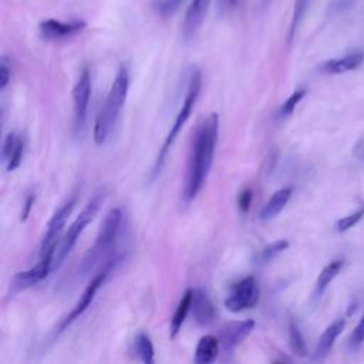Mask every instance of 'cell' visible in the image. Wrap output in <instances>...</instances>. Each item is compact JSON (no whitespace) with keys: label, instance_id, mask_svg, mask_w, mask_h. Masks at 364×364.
Here are the masks:
<instances>
[{"label":"cell","instance_id":"cell-1","mask_svg":"<svg viewBox=\"0 0 364 364\" xmlns=\"http://www.w3.org/2000/svg\"><path fill=\"white\" fill-rule=\"evenodd\" d=\"M219 134V116L212 113L197 130L188 161L187 180L184 188V201H194L204 187L215 155Z\"/></svg>","mask_w":364,"mask_h":364},{"label":"cell","instance_id":"cell-2","mask_svg":"<svg viewBox=\"0 0 364 364\" xmlns=\"http://www.w3.org/2000/svg\"><path fill=\"white\" fill-rule=\"evenodd\" d=\"M121 224H123V212L118 208L111 209L104 222L101 224V228L99 231V235L96 238V242L93 248L89 250L87 256L84 258L79 275L84 276L94 268H101L110 258L117 255V241L120 236L121 231Z\"/></svg>","mask_w":364,"mask_h":364},{"label":"cell","instance_id":"cell-3","mask_svg":"<svg viewBox=\"0 0 364 364\" xmlns=\"http://www.w3.org/2000/svg\"><path fill=\"white\" fill-rule=\"evenodd\" d=\"M128 87H130L128 72L126 67H121L114 79V83L111 86L106 104L96 120L94 143L97 145H103L109 140L120 117V113L126 104V100L128 96Z\"/></svg>","mask_w":364,"mask_h":364},{"label":"cell","instance_id":"cell-4","mask_svg":"<svg viewBox=\"0 0 364 364\" xmlns=\"http://www.w3.org/2000/svg\"><path fill=\"white\" fill-rule=\"evenodd\" d=\"M104 191H100L97 192L90 201L89 204L86 205V208L82 211V214L76 218V221L70 225L69 231L66 232V235L63 236L57 250H56V255H55V259H53V269H57L62 266V263L65 262V259L69 256V253L72 252V249L75 248L77 239L80 238V235L84 232V229L94 221L96 215L99 214L100 211V206L104 201Z\"/></svg>","mask_w":364,"mask_h":364},{"label":"cell","instance_id":"cell-5","mask_svg":"<svg viewBox=\"0 0 364 364\" xmlns=\"http://www.w3.org/2000/svg\"><path fill=\"white\" fill-rule=\"evenodd\" d=\"M201 84H202L201 73H199L198 70H195V72L192 73L191 79H189V84H188V92H187L185 101H184V104H182V107H181V110H180V113H178V116H177V118H175V121H174V124H172V127H171V130H170V133H168L165 141H164V145H162V148H161V151H160V154H158V158H157V162H155V170H154L155 172L160 171V168H161V165H162V162H164V158H165L167 153L170 151L171 145H172L174 141L177 140L178 134L181 133L182 127L185 126V123L189 120L191 113H192V110H194V107H195V103H197V100H198V97H199V93H201Z\"/></svg>","mask_w":364,"mask_h":364},{"label":"cell","instance_id":"cell-6","mask_svg":"<svg viewBox=\"0 0 364 364\" xmlns=\"http://www.w3.org/2000/svg\"><path fill=\"white\" fill-rule=\"evenodd\" d=\"M120 255L117 253V255H114L113 258H110L100 269H99V273L93 277V280L87 285V287L84 289V292H83V294L80 296V299H79V302L76 303V306L72 309V311L60 321V324H59V327H57V334L59 333H62V331H65L75 320H77L87 309H89V306L92 304V302L94 300V297H96V294H97V292H99V289L104 285V282H106V279L109 277V275L111 273V270L116 268V265L120 262Z\"/></svg>","mask_w":364,"mask_h":364},{"label":"cell","instance_id":"cell-7","mask_svg":"<svg viewBox=\"0 0 364 364\" xmlns=\"http://www.w3.org/2000/svg\"><path fill=\"white\" fill-rule=\"evenodd\" d=\"M76 197L69 199L65 205H62L57 212L52 216V219L48 224L46 228V233L43 236L42 245H40V259L42 260H50L53 262L56 250H57V245L62 236V232L67 224L69 216L72 215L75 206H76Z\"/></svg>","mask_w":364,"mask_h":364},{"label":"cell","instance_id":"cell-8","mask_svg":"<svg viewBox=\"0 0 364 364\" xmlns=\"http://www.w3.org/2000/svg\"><path fill=\"white\" fill-rule=\"evenodd\" d=\"M259 300V289L255 276H246L235 283L228 297L225 299V307L232 313H239L256 306Z\"/></svg>","mask_w":364,"mask_h":364},{"label":"cell","instance_id":"cell-9","mask_svg":"<svg viewBox=\"0 0 364 364\" xmlns=\"http://www.w3.org/2000/svg\"><path fill=\"white\" fill-rule=\"evenodd\" d=\"M92 94V77L89 69H84L75 86L73 100H75V130L76 134H83L87 121L89 103Z\"/></svg>","mask_w":364,"mask_h":364},{"label":"cell","instance_id":"cell-10","mask_svg":"<svg viewBox=\"0 0 364 364\" xmlns=\"http://www.w3.org/2000/svg\"><path fill=\"white\" fill-rule=\"evenodd\" d=\"M52 269H53V262L40 259L35 268L25 270V272H19L13 276L12 283H11L12 292L18 293V292L26 290V289L38 285L39 282H42L43 279H46L49 276Z\"/></svg>","mask_w":364,"mask_h":364},{"label":"cell","instance_id":"cell-11","mask_svg":"<svg viewBox=\"0 0 364 364\" xmlns=\"http://www.w3.org/2000/svg\"><path fill=\"white\" fill-rule=\"evenodd\" d=\"M255 320H243V321H231L225 324L219 331V341L225 351H232L238 344H241L248 334L255 327Z\"/></svg>","mask_w":364,"mask_h":364},{"label":"cell","instance_id":"cell-12","mask_svg":"<svg viewBox=\"0 0 364 364\" xmlns=\"http://www.w3.org/2000/svg\"><path fill=\"white\" fill-rule=\"evenodd\" d=\"M84 28V21L59 22L56 19H49L40 23V33L46 40H60L80 33Z\"/></svg>","mask_w":364,"mask_h":364},{"label":"cell","instance_id":"cell-13","mask_svg":"<svg viewBox=\"0 0 364 364\" xmlns=\"http://www.w3.org/2000/svg\"><path fill=\"white\" fill-rule=\"evenodd\" d=\"M364 62L363 52H353L340 59H331L320 66V72L324 75H343L358 69Z\"/></svg>","mask_w":364,"mask_h":364},{"label":"cell","instance_id":"cell-14","mask_svg":"<svg viewBox=\"0 0 364 364\" xmlns=\"http://www.w3.org/2000/svg\"><path fill=\"white\" fill-rule=\"evenodd\" d=\"M192 314L198 324L208 326L215 319V307L208 294L201 289H194L192 296Z\"/></svg>","mask_w":364,"mask_h":364},{"label":"cell","instance_id":"cell-15","mask_svg":"<svg viewBox=\"0 0 364 364\" xmlns=\"http://www.w3.org/2000/svg\"><path fill=\"white\" fill-rule=\"evenodd\" d=\"M211 0H192L184 22V36L191 39L204 22Z\"/></svg>","mask_w":364,"mask_h":364},{"label":"cell","instance_id":"cell-16","mask_svg":"<svg viewBox=\"0 0 364 364\" xmlns=\"http://www.w3.org/2000/svg\"><path fill=\"white\" fill-rule=\"evenodd\" d=\"M293 194V189L290 187L277 189L270 198L269 201L265 204V206L262 208L260 214H259V219L262 222H268L272 221L273 218H276L287 205V202L290 201Z\"/></svg>","mask_w":364,"mask_h":364},{"label":"cell","instance_id":"cell-17","mask_svg":"<svg viewBox=\"0 0 364 364\" xmlns=\"http://www.w3.org/2000/svg\"><path fill=\"white\" fill-rule=\"evenodd\" d=\"M346 327V320L344 319H338L336 321H333L320 336L316 350H314V358L316 360H323L331 350L336 338L343 333Z\"/></svg>","mask_w":364,"mask_h":364},{"label":"cell","instance_id":"cell-18","mask_svg":"<svg viewBox=\"0 0 364 364\" xmlns=\"http://www.w3.org/2000/svg\"><path fill=\"white\" fill-rule=\"evenodd\" d=\"M219 346H221L219 338L214 336H204L198 341L194 361L197 364H209L215 361L219 354Z\"/></svg>","mask_w":364,"mask_h":364},{"label":"cell","instance_id":"cell-19","mask_svg":"<svg viewBox=\"0 0 364 364\" xmlns=\"http://www.w3.org/2000/svg\"><path fill=\"white\" fill-rule=\"evenodd\" d=\"M192 296H194V289H188L184 293L182 299L180 300V304H178V307H177V310L172 316V320H171V333H170L171 338L177 337V334L181 330L188 313L191 311V309H192L191 307L192 306Z\"/></svg>","mask_w":364,"mask_h":364},{"label":"cell","instance_id":"cell-20","mask_svg":"<svg viewBox=\"0 0 364 364\" xmlns=\"http://www.w3.org/2000/svg\"><path fill=\"white\" fill-rule=\"evenodd\" d=\"M341 268H343V260L341 259L331 260L327 266L323 268V270L320 272V275L316 280V286H314V292H313L314 297H320L324 293V290L331 283V280L338 275Z\"/></svg>","mask_w":364,"mask_h":364},{"label":"cell","instance_id":"cell-21","mask_svg":"<svg viewBox=\"0 0 364 364\" xmlns=\"http://www.w3.org/2000/svg\"><path fill=\"white\" fill-rule=\"evenodd\" d=\"M134 346H136V353L138 354V357L143 363H145V364L154 363V346H153V341L148 334H145L143 331L138 333V336L136 337Z\"/></svg>","mask_w":364,"mask_h":364},{"label":"cell","instance_id":"cell-22","mask_svg":"<svg viewBox=\"0 0 364 364\" xmlns=\"http://www.w3.org/2000/svg\"><path fill=\"white\" fill-rule=\"evenodd\" d=\"M289 346L292 353L296 354L297 357L307 355V346H306L304 337L294 321L289 323Z\"/></svg>","mask_w":364,"mask_h":364},{"label":"cell","instance_id":"cell-23","mask_svg":"<svg viewBox=\"0 0 364 364\" xmlns=\"http://www.w3.org/2000/svg\"><path fill=\"white\" fill-rule=\"evenodd\" d=\"M287 248H289V241H286V239L276 241V242L268 245L265 249H262V250L258 253L255 262H256L258 265L269 263L272 259H275L277 255H280V253H282L283 250H286Z\"/></svg>","mask_w":364,"mask_h":364},{"label":"cell","instance_id":"cell-24","mask_svg":"<svg viewBox=\"0 0 364 364\" xmlns=\"http://www.w3.org/2000/svg\"><path fill=\"white\" fill-rule=\"evenodd\" d=\"M304 96H306V90H304V89L296 90V92L280 106V109H279V111H277V118H286V117H289V116L294 111L296 106L302 101V99H303Z\"/></svg>","mask_w":364,"mask_h":364},{"label":"cell","instance_id":"cell-25","mask_svg":"<svg viewBox=\"0 0 364 364\" xmlns=\"http://www.w3.org/2000/svg\"><path fill=\"white\" fill-rule=\"evenodd\" d=\"M310 0H296L294 4V9H293V16H292V23H290V32H289V40L293 39L307 8H309Z\"/></svg>","mask_w":364,"mask_h":364},{"label":"cell","instance_id":"cell-26","mask_svg":"<svg viewBox=\"0 0 364 364\" xmlns=\"http://www.w3.org/2000/svg\"><path fill=\"white\" fill-rule=\"evenodd\" d=\"M182 4L184 0H154V9L160 16L168 18L174 15Z\"/></svg>","mask_w":364,"mask_h":364},{"label":"cell","instance_id":"cell-27","mask_svg":"<svg viewBox=\"0 0 364 364\" xmlns=\"http://www.w3.org/2000/svg\"><path fill=\"white\" fill-rule=\"evenodd\" d=\"M363 216H364V208H360L358 211L353 212L351 215L338 219L337 224H336V231L340 232V233L347 232V231L351 229L357 222H360V221L363 219Z\"/></svg>","mask_w":364,"mask_h":364},{"label":"cell","instance_id":"cell-28","mask_svg":"<svg viewBox=\"0 0 364 364\" xmlns=\"http://www.w3.org/2000/svg\"><path fill=\"white\" fill-rule=\"evenodd\" d=\"M21 143H22V138H19L16 133H9L8 134V137H6L5 143H4V153H2L5 164L9 162V160L12 158V155L15 154V151L18 150Z\"/></svg>","mask_w":364,"mask_h":364},{"label":"cell","instance_id":"cell-29","mask_svg":"<svg viewBox=\"0 0 364 364\" xmlns=\"http://www.w3.org/2000/svg\"><path fill=\"white\" fill-rule=\"evenodd\" d=\"M12 79V70L11 65L6 56L2 57V62H0V90H5Z\"/></svg>","mask_w":364,"mask_h":364},{"label":"cell","instance_id":"cell-30","mask_svg":"<svg viewBox=\"0 0 364 364\" xmlns=\"http://www.w3.org/2000/svg\"><path fill=\"white\" fill-rule=\"evenodd\" d=\"M354 4V0H333L329 5V13L330 15H338L341 12L348 11Z\"/></svg>","mask_w":364,"mask_h":364},{"label":"cell","instance_id":"cell-31","mask_svg":"<svg viewBox=\"0 0 364 364\" xmlns=\"http://www.w3.org/2000/svg\"><path fill=\"white\" fill-rule=\"evenodd\" d=\"M252 191L250 189H243L241 191V194L238 195V206L239 209L246 214L250 208V204H252Z\"/></svg>","mask_w":364,"mask_h":364},{"label":"cell","instance_id":"cell-32","mask_svg":"<svg viewBox=\"0 0 364 364\" xmlns=\"http://www.w3.org/2000/svg\"><path fill=\"white\" fill-rule=\"evenodd\" d=\"M350 341H351V346H358V344H361L364 341V314L361 316L360 323L353 330Z\"/></svg>","mask_w":364,"mask_h":364},{"label":"cell","instance_id":"cell-33","mask_svg":"<svg viewBox=\"0 0 364 364\" xmlns=\"http://www.w3.org/2000/svg\"><path fill=\"white\" fill-rule=\"evenodd\" d=\"M35 202H36V194H31L23 204V209H22V214H21V221L22 222L28 221V218H29V215H31V212L35 206Z\"/></svg>","mask_w":364,"mask_h":364},{"label":"cell","instance_id":"cell-34","mask_svg":"<svg viewBox=\"0 0 364 364\" xmlns=\"http://www.w3.org/2000/svg\"><path fill=\"white\" fill-rule=\"evenodd\" d=\"M243 0H219V9L224 12H232L242 5Z\"/></svg>","mask_w":364,"mask_h":364}]
</instances>
